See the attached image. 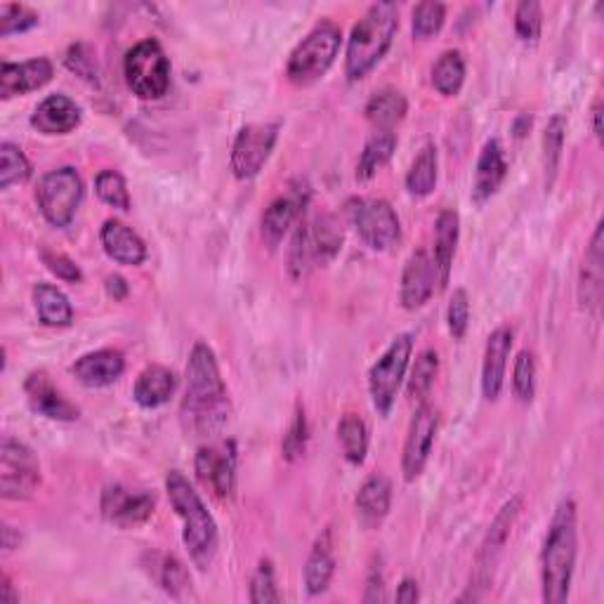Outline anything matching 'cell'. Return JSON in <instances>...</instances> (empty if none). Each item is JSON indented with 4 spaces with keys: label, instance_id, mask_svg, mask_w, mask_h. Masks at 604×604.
<instances>
[{
    "label": "cell",
    "instance_id": "1",
    "mask_svg": "<svg viewBox=\"0 0 604 604\" xmlns=\"http://www.w3.org/2000/svg\"><path fill=\"white\" fill-rule=\"evenodd\" d=\"M232 415L227 385L215 352L206 342H196L186 364V387L180 404V423L186 437H218Z\"/></svg>",
    "mask_w": 604,
    "mask_h": 604
},
{
    "label": "cell",
    "instance_id": "2",
    "mask_svg": "<svg viewBox=\"0 0 604 604\" xmlns=\"http://www.w3.org/2000/svg\"><path fill=\"white\" fill-rule=\"evenodd\" d=\"M577 503L571 498H565L553 515L548 536H545L541 553L543 602L565 604L569 600L573 567H577Z\"/></svg>",
    "mask_w": 604,
    "mask_h": 604
},
{
    "label": "cell",
    "instance_id": "3",
    "mask_svg": "<svg viewBox=\"0 0 604 604\" xmlns=\"http://www.w3.org/2000/svg\"><path fill=\"white\" fill-rule=\"evenodd\" d=\"M166 492L170 496L172 508H176L178 517L182 520V541L190 551L192 563L206 571L218 555V524H215L213 515L208 512L206 503L201 500L196 488L190 484L180 470H170L166 478Z\"/></svg>",
    "mask_w": 604,
    "mask_h": 604
},
{
    "label": "cell",
    "instance_id": "4",
    "mask_svg": "<svg viewBox=\"0 0 604 604\" xmlns=\"http://www.w3.org/2000/svg\"><path fill=\"white\" fill-rule=\"evenodd\" d=\"M399 28V8L395 3H373L362 20L352 26L345 52V76L362 81L390 50Z\"/></svg>",
    "mask_w": 604,
    "mask_h": 604
},
{
    "label": "cell",
    "instance_id": "5",
    "mask_svg": "<svg viewBox=\"0 0 604 604\" xmlns=\"http://www.w3.org/2000/svg\"><path fill=\"white\" fill-rule=\"evenodd\" d=\"M342 249V229L334 215H316L300 222L289 249V275L293 281L307 279L316 267L328 265Z\"/></svg>",
    "mask_w": 604,
    "mask_h": 604
},
{
    "label": "cell",
    "instance_id": "6",
    "mask_svg": "<svg viewBox=\"0 0 604 604\" xmlns=\"http://www.w3.org/2000/svg\"><path fill=\"white\" fill-rule=\"evenodd\" d=\"M340 43V28L334 22H319L291 52L289 64H286V76H289L293 85H300V88L316 83L322 76H326L330 64L336 62Z\"/></svg>",
    "mask_w": 604,
    "mask_h": 604
},
{
    "label": "cell",
    "instance_id": "7",
    "mask_svg": "<svg viewBox=\"0 0 604 604\" xmlns=\"http://www.w3.org/2000/svg\"><path fill=\"white\" fill-rule=\"evenodd\" d=\"M128 88L142 99H158L170 88V62L154 38L140 40L125 55L123 62Z\"/></svg>",
    "mask_w": 604,
    "mask_h": 604
},
{
    "label": "cell",
    "instance_id": "8",
    "mask_svg": "<svg viewBox=\"0 0 604 604\" xmlns=\"http://www.w3.org/2000/svg\"><path fill=\"white\" fill-rule=\"evenodd\" d=\"M411 352H413V336L411 334H401L397 336L390 348L383 352L376 364L369 371V392L373 409H376L383 419L390 415L399 387L404 383L407 369L411 362Z\"/></svg>",
    "mask_w": 604,
    "mask_h": 604
},
{
    "label": "cell",
    "instance_id": "9",
    "mask_svg": "<svg viewBox=\"0 0 604 604\" xmlns=\"http://www.w3.org/2000/svg\"><path fill=\"white\" fill-rule=\"evenodd\" d=\"M83 194H85L83 180L76 172V168L71 166L50 170L48 176L40 178L36 186V201L43 218L55 227L71 225L83 201Z\"/></svg>",
    "mask_w": 604,
    "mask_h": 604
},
{
    "label": "cell",
    "instance_id": "10",
    "mask_svg": "<svg viewBox=\"0 0 604 604\" xmlns=\"http://www.w3.org/2000/svg\"><path fill=\"white\" fill-rule=\"evenodd\" d=\"M348 218L357 229V234L373 251H390L401 239L397 213L385 198L348 201Z\"/></svg>",
    "mask_w": 604,
    "mask_h": 604
},
{
    "label": "cell",
    "instance_id": "11",
    "mask_svg": "<svg viewBox=\"0 0 604 604\" xmlns=\"http://www.w3.org/2000/svg\"><path fill=\"white\" fill-rule=\"evenodd\" d=\"M40 484V463L24 442L10 435L0 442V496L5 500H28Z\"/></svg>",
    "mask_w": 604,
    "mask_h": 604
},
{
    "label": "cell",
    "instance_id": "12",
    "mask_svg": "<svg viewBox=\"0 0 604 604\" xmlns=\"http://www.w3.org/2000/svg\"><path fill=\"white\" fill-rule=\"evenodd\" d=\"M281 123H249L232 145V172L237 180H253L265 168L279 140Z\"/></svg>",
    "mask_w": 604,
    "mask_h": 604
},
{
    "label": "cell",
    "instance_id": "13",
    "mask_svg": "<svg viewBox=\"0 0 604 604\" xmlns=\"http://www.w3.org/2000/svg\"><path fill=\"white\" fill-rule=\"evenodd\" d=\"M196 480L213 496L229 498L237 486V444L232 439L208 442L198 447L194 458Z\"/></svg>",
    "mask_w": 604,
    "mask_h": 604
},
{
    "label": "cell",
    "instance_id": "14",
    "mask_svg": "<svg viewBox=\"0 0 604 604\" xmlns=\"http://www.w3.org/2000/svg\"><path fill=\"white\" fill-rule=\"evenodd\" d=\"M522 506H524V498L520 494L512 496L506 506L498 510L492 527H488L486 536L480 545L478 559H474V585L478 588H486L494 581L496 565H498L503 551H506V543L512 534L517 517H520V512H522Z\"/></svg>",
    "mask_w": 604,
    "mask_h": 604
},
{
    "label": "cell",
    "instance_id": "15",
    "mask_svg": "<svg viewBox=\"0 0 604 604\" xmlns=\"http://www.w3.org/2000/svg\"><path fill=\"white\" fill-rule=\"evenodd\" d=\"M439 427V415L437 409L427 401H421L419 409H415L409 435L404 442V454H401V472H404L407 482H415L423 474L430 454L435 447V435Z\"/></svg>",
    "mask_w": 604,
    "mask_h": 604
},
{
    "label": "cell",
    "instance_id": "16",
    "mask_svg": "<svg viewBox=\"0 0 604 604\" xmlns=\"http://www.w3.org/2000/svg\"><path fill=\"white\" fill-rule=\"evenodd\" d=\"M307 204H310V186L300 180L291 184L289 192L271 201L261 222V232L267 249L275 251L279 246L286 232L293 227V222L300 218Z\"/></svg>",
    "mask_w": 604,
    "mask_h": 604
},
{
    "label": "cell",
    "instance_id": "17",
    "mask_svg": "<svg viewBox=\"0 0 604 604\" xmlns=\"http://www.w3.org/2000/svg\"><path fill=\"white\" fill-rule=\"evenodd\" d=\"M102 515L111 524L131 529L145 524L154 515L156 496L149 492H133L123 484H109L102 492Z\"/></svg>",
    "mask_w": 604,
    "mask_h": 604
},
{
    "label": "cell",
    "instance_id": "18",
    "mask_svg": "<svg viewBox=\"0 0 604 604\" xmlns=\"http://www.w3.org/2000/svg\"><path fill=\"white\" fill-rule=\"evenodd\" d=\"M437 279V267L433 255L427 251H415L401 271V286H399V302L404 310H421L425 302L433 298Z\"/></svg>",
    "mask_w": 604,
    "mask_h": 604
},
{
    "label": "cell",
    "instance_id": "19",
    "mask_svg": "<svg viewBox=\"0 0 604 604\" xmlns=\"http://www.w3.org/2000/svg\"><path fill=\"white\" fill-rule=\"evenodd\" d=\"M24 392L28 399V407H32L36 413L46 415L50 421H60V423H71L78 421V407L71 404V401L57 390L55 383L46 371H32L24 380Z\"/></svg>",
    "mask_w": 604,
    "mask_h": 604
},
{
    "label": "cell",
    "instance_id": "20",
    "mask_svg": "<svg viewBox=\"0 0 604 604\" xmlns=\"http://www.w3.org/2000/svg\"><path fill=\"white\" fill-rule=\"evenodd\" d=\"M52 62L48 57H34L26 62H3L0 67V97L10 99L17 95H26L40 90L43 85L52 81Z\"/></svg>",
    "mask_w": 604,
    "mask_h": 604
},
{
    "label": "cell",
    "instance_id": "21",
    "mask_svg": "<svg viewBox=\"0 0 604 604\" xmlns=\"http://www.w3.org/2000/svg\"><path fill=\"white\" fill-rule=\"evenodd\" d=\"M512 338L515 334L510 326H498L486 340L484 364H482V392L488 401L498 399L503 383H506V366L512 350Z\"/></svg>",
    "mask_w": 604,
    "mask_h": 604
},
{
    "label": "cell",
    "instance_id": "22",
    "mask_svg": "<svg viewBox=\"0 0 604 604\" xmlns=\"http://www.w3.org/2000/svg\"><path fill=\"white\" fill-rule=\"evenodd\" d=\"M81 107L74 99L55 93L48 95L32 113V125L43 135H67L81 125Z\"/></svg>",
    "mask_w": 604,
    "mask_h": 604
},
{
    "label": "cell",
    "instance_id": "23",
    "mask_svg": "<svg viewBox=\"0 0 604 604\" xmlns=\"http://www.w3.org/2000/svg\"><path fill=\"white\" fill-rule=\"evenodd\" d=\"M506 176H508V161L500 140H488L480 152L478 170H474V184H472L474 204L478 206L486 204V201L500 190Z\"/></svg>",
    "mask_w": 604,
    "mask_h": 604
},
{
    "label": "cell",
    "instance_id": "24",
    "mask_svg": "<svg viewBox=\"0 0 604 604\" xmlns=\"http://www.w3.org/2000/svg\"><path fill=\"white\" fill-rule=\"evenodd\" d=\"M125 371V359L119 350H95L76 359V364L71 366L76 380L85 387H107L113 385Z\"/></svg>",
    "mask_w": 604,
    "mask_h": 604
},
{
    "label": "cell",
    "instance_id": "25",
    "mask_svg": "<svg viewBox=\"0 0 604 604\" xmlns=\"http://www.w3.org/2000/svg\"><path fill=\"white\" fill-rule=\"evenodd\" d=\"M99 239H102V249L113 263L137 267L147 261L145 241L121 220H107L102 225V232H99Z\"/></svg>",
    "mask_w": 604,
    "mask_h": 604
},
{
    "label": "cell",
    "instance_id": "26",
    "mask_svg": "<svg viewBox=\"0 0 604 604\" xmlns=\"http://www.w3.org/2000/svg\"><path fill=\"white\" fill-rule=\"evenodd\" d=\"M392 506V484L385 474L376 472L359 486L357 498H354V508L359 520H362L366 527H378L387 512H390Z\"/></svg>",
    "mask_w": 604,
    "mask_h": 604
},
{
    "label": "cell",
    "instance_id": "27",
    "mask_svg": "<svg viewBox=\"0 0 604 604\" xmlns=\"http://www.w3.org/2000/svg\"><path fill=\"white\" fill-rule=\"evenodd\" d=\"M602 283H604V246H602V222H597L591 246H588L585 261L581 267V279H579V302L583 310L600 307Z\"/></svg>",
    "mask_w": 604,
    "mask_h": 604
},
{
    "label": "cell",
    "instance_id": "28",
    "mask_svg": "<svg viewBox=\"0 0 604 604\" xmlns=\"http://www.w3.org/2000/svg\"><path fill=\"white\" fill-rule=\"evenodd\" d=\"M458 232H460V218L454 208L442 210L435 222V267H437V279L439 289H447L451 279V265L458 246Z\"/></svg>",
    "mask_w": 604,
    "mask_h": 604
},
{
    "label": "cell",
    "instance_id": "29",
    "mask_svg": "<svg viewBox=\"0 0 604 604\" xmlns=\"http://www.w3.org/2000/svg\"><path fill=\"white\" fill-rule=\"evenodd\" d=\"M178 376L166 366H147L137 376V383L133 387V399L142 409H156L164 407L166 401L176 395Z\"/></svg>",
    "mask_w": 604,
    "mask_h": 604
},
{
    "label": "cell",
    "instance_id": "30",
    "mask_svg": "<svg viewBox=\"0 0 604 604\" xmlns=\"http://www.w3.org/2000/svg\"><path fill=\"white\" fill-rule=\"evenodd\" d=\"M409 111L407 97L395 88H383L376 95H371L366 102V119L376 131H395V125L404 121Z\"/></svg>",
    "mask_w": 604,
    "mask_h": 604
},
{
    "label": "cell",
    "instance_id": "31",
    "mask_svg": "<svg viewBox=\"0 0 604 604\" xmlns=\"http://www.w3.org/2000/svg\"><path fill=\"white\" fill-rule=\"evenodd\" d=\"M336 573V557L330 548V534L324 531V536L316 539L314 548L305 563V588L310 595H322L328 591L330 579Z\"/></svg>",
    "mask_w": 604,
    "mask_h": 604
},
{
    "label": "cell",
    "instance_id": "32",
    "mask_svg": "<svg viewBox=\"0 0 604 604\" xmlns=\"http://www.w3.org/2000/svg\"><path fill=\"white\" fill-rule=\"evenodd\" d=\"M34 305L43 326L67 328L74 322V307H71L69 298L52 283L34 286Z\"/></svg>",
    "mask_w": 604,
    "mask_h": 604
},
{
    "label": "cell",
    "instance_id": "33",
    "mask_svg": "<svg viewBox=\"0 0 604 604\" xmlns=\"http://www.w3.org/2000/svg\"><path fill=\"white\" fill-rule=\"evenodd\" d=\"M395 149H397L395 131H376V133H373L364 145L362 156H359L357 180L359 182L371 180L383 166L390 164Z\"/></svg>",
    "mask_w": 604,
    "mask_h": 604
},
{
    "label": "cell",
    "instance_id": "34",
    "mask_svg": "<svg viewBox=\"0 0 604 604\" xmlns=\"http://www.w3.org/2000/svg\"><path fill=\"white\" fill-rule=\"evenodd\" d=\"M338 442L350 466H362L369 454V427L362 415L345 413L338 423Z\"/></svg>",
    "mask_w": 604,
    "mask_h": 604
},
{
    "label": "cell",
    "instance_id": "35",
    "mask_svg": "<svg viewBox=\"0 0 604 604\" xmlns=\"http://www.w3.org/2000/svg\"><path fill=\"white\" fill-rule=\"evenodd\" d=\"M437 168H439V156L435 145H425L419 156L413 158V164L407 172V190L411 196L423 198L435 192L437 186Z\"/></svg>",
    "mask_w": 604,
    "mask_h": 604
},
{
    "label": "cell",
    "instance_id": "36",
    "mask_svg": "<svg viewBox=\"0 0 604 604\" xmlns=\"http://www.w3.org/2000/svg\"><path fill=\"white\" fill-rule=\"evenodd\" d=\"M567 135V119L563 113H555L543 131V170H545V190H551L557 178L559 161H563Z\"/></svg>",
    "mask_w": 604,
    "mask_h": 604
},
{
    "label": "cell",
    "instance_id": "37",
    "mask_svg": "<svg viewBox=\"0 0 604 604\" xmlns=\"http://www.w3.org/2000/svg\"><path fill=\"white\" fill-rule=\"evenodd\" d=\"M466 83V60L460 50H447L439 55L433 67V85L444 97H454L460 93Z\"/></svg>",
    "mask_w": 604,
    "mask_h": 604
},
{
    "label": "cell",
    "instance_id": "38",
    "mask_svg": "<svg viewBox=\"0 0 604 604\" xmlns=\"http://www.w3.org/2000/svg\"><path fill=\"white\" fill-rule=\"evenodd\" d=\"M32 161H28L26 154L17 145H12V142H3V145H0V190L24 184L32 178Z\"/></svg>",
    "mask_w": 604,
    "mask_h": 604
},
{
    "label": "cell",
    "instance_id": "39",
    "mask_svg": "<svg viewBox=\"0 0 604 604\" xmlns=\"http://www.w3.org/2000/svg\"><path fill=\"white\" fill-rule=\"evenodd\" d=\"M439 371V354L435 350H425L415 359V364L411 369V378H409V397L411 401H425V397L430 395L437 378Z\"/></svg>",
    "mask_w": 604,
    "mask_h": 604
},
{
    "label": "cell",
    "instance_id": "40",
    "mask_svg": "<svg viewBox=\"0 0 604 604\" xmlns=\"http://www.w3.org/2000/svg\"><path fill=\"white\" fill-rule=\"evenodd\" d=\"M95 192L107 206L119 210H131V194H128L125 178L117 170H102L95 180Z\"/></svg>",
    "mask_w": 604,
    "mask_h": 604
},
{
    "label": "cell",
    "instance_id": "41",
    "mask_svg": "<svg viewBox=\"0 0 604 604\" xmlns=\"http://www.w3.org/2000/svg\"><path fill=\"white\" fill-rule=\"evenodd\" d=\"M512 392L515 397L522 401V404H529L536 395V359L534 352L522 350L515 359V369H512Z\"/></svg>",
    "mask_w": 604,
    "mask_h": 604
},
{
    "label": "cell",
    "instance_id": "42",
    "mask_svg": "<svg viewBox=\"0 0 604 604\" xmlns=\"http://www.w3.org/2000/svg\"><path fill=\"white\" fill-rule=\"evenodd\" d=\"M444 20H447V5L437 3V0H425V3H419L413 10V36L415 38H430L435 36L439 28L444 26Z\"/></svg>",
    "mask_w": 604,
    "mask_h": 604
},
{
    "label": "cell",
    "instance_id": "43",
    "mask_svg": "<svg viewBox=\"0 0 604 604\" xmlns=\"http://www.w3.org/2000/svg\"><path fill=\"white\" fill-rule=\"evenodd\" d=\"M158 581H161L164 591L170 595V597H184L186 593L192 591V577L190 571H186V567L180 563V559L176 555H168L164 557L161 563V573H158Z\"/></svg>",
    "mask_w": 604,
    "mask_h": 604
},
{
    "label": "cell",
    "instance_id": "44",
    "mask_svg": "<svg viewBox=\"0 0 604 604\" xmlns=\"http://www.w3.org/2000/svg\"><path fill=\"white\" fill-rule=\"evenodd\" d=\"M38 12L22 3H3L0 5V36L8 38L12 34H24L38 24Z\"/></svg>",
    "mask_w": 604,
    "mask_h": 604
},
{
    "label": "cell",
    "instance_id": "45",
    "mask_svg": "<svg viewBox=\"0 0 604 604\" xmlns=\"http://www.w3.org/2000/svg\"><path fill=\"white\" fill-rule=\"evenodd\" d=\"M249 597H251L253 604L281 602V593L277 588L275 565H271V559H261V565H257L253 579H251V595Z\"/></svg>",
    "mask_w": 604,
    "mask_h": 604
},
{
    "label": "cell",
    "instance_id": "46",
    "mask_svg": "<svg viewBox=\"0 0 604 604\" xmlns=\"http://www.w3.org/2000/svg\"><path fill=\"white\" fill-rule=\"evenodd\" d=\"M307 442H310L307 415H305V409L298 407L295 419H293V423H291V427H289V433L283 435V442H281L283 458L289 460V463H295L298 458L305 456V451H307Z\"/></svg>",
    "mask_w": 604,
    "mask_h": 604
},
{
    "label": "cell",
    "instance_id": "47",
    "mask_svg": "<svg viewBox=\"0 0 604 604\" xmlns=\"http://www.w3.org/2000/svg\"><path fill=\"white\" fill-rule=\"evenodd\" d=\"M543 28V10L536 0H522L515 10V32L524 43H536Z\"/></svg>",
    "mask_w": 604,
    "mask_h": 604
},
{
    "label": "cell",
    "instance_id": "48",
    "mask_svg": "<svg viewBox=\"0 0 604 604\" xmlns=\"http://www.w3.org/2000/svg\"><path fill=\"white\" fill-rule=\"evenodd\" d=\"M447 322H449V334L460 340L466 336L468 324H470V300L466 289H456L451 300H449V310H447Z\"/></svg>",
    "mask_w": 604,
    "mask_h": 604
},
{
    "label": "cell",
    "instance_id": "49",
    "mask_svg": "<svg viewBox=\"0 0 604 604\" xmlns=\"http://www.w3.org/2000/svg\"><path fill=\"white\" fill-rule=\"evenodd\" d=\"M40 257H43V265H46L57 279L69 281V283H81V281H83V271H81V267H78L74 261H71L69 255H64V253H55V251H50V249H43V251H40Z\"/></svg>",
    "mask_w": 604,
    "mask_h": 604
},
{
    "label": "cell",
    "instance_id": "50",
    "mask_svg": "<svg viewBox=\"0 0 604 604\" xmlns=\"http://www.w3.org/2000/svg\"><path fill=\"white\" fill-rule=\"evenodd\" d=\"M67 67L74 71V74H78L81 78H85L88 83H99L97 78V62L93 52L88 50V46H83V43H78V46H74L69 50L67 55Z\"/></svg>",
    "mask_w": 604,
    "mask_h": 604
},
{
    "label": "cell",
    "instance_id": "51",
    "mask_svg": "<svg viewBox=\"0 0 604 604\" xmlns=\"http://www.w3.org/2000/svg\"><path fill=\"white\" fill-rule=\"evenodd\" d=\"M383 600H385V571H383L380 559H378V563L373 559V565L369 569V577H366L364 602H383Z\"/></svg>",
    "mask_w": 604,
    "mask_h": 604
},
{
    "label": "cell",
    "instance_id": "52",
    "mask_svg": "<svg viewBox=\"0 0 604 604\" xmlns=\"http://www.w3.org/2000/svg\"><path fill=\"white\" fill-rule=\"evenodd\" d=\"M397 602L401 604H413V602H419L421 600V591H419V581L415 579H404L399 583L397 588Z\"/></svg>",
    "mask_w": 604,
    "mask_h": 604
},
{
    "label": "cell",
    "instance_id": "53",
    "mask_svg": "<svg viewBox=\"0 0 604 604\" xmlns=\"http://www.w3.org/2000/svg\"><path fill=\"white\" fill-rule=\"evenodd\" d=\"M128 281L119 275H113V277H107V293L113 298V300H125L128 295Z\"/></svg>",
    "mask_w": 604,
    "mask_h": 604
},
{
    "label": "cell",
    "instance_id": "54",
    "mask_svg": "<svg viewBox=\"0 0 604 604\" xmlns=\"http://www.w3.org/2000/svg\"><path fill=\"white\" fill-rule=\"evenodd\" d=\"M14 548H20V531H14V527L3 524V551L10 553Z\"/></svg>",
    "mask_w": 604,
    "mask_h": 604
},
{
    "label": "cell",
    "instance_id": "55",
    "mask_svg": "<svg viewBox=\"0 0 604 604\" xmlns=\"http://www.w3.org/2000/svg\"><path fill=\"white\" fill-rule=\"evenodd\" d=\"M0 602H5V604L20 602V595H14V591H12V581L8 573H3V579H0Z\"/></svg>",
    "mask_w": 604,
    "mask_h": 604
},
{
    "label": "cell",
    "instance_id": "56",
    "mask_svg": "<svg viewBox=\"0 0 604 604\" xmlns=\"http://www.w3.org/2000/svg\"><path fill=\"white\" fill-rule=\"evenodd\" d=\"M593 123H595V137L602 142V102L600 99L593 107Z\"/></svg>",
    "mask_w": 604,
    "mask_h": 604
}]
</instances>
